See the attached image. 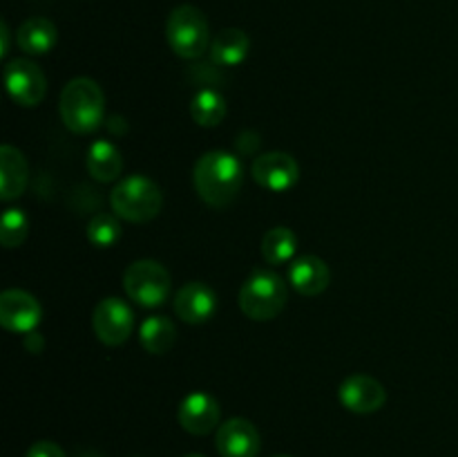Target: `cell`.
I'll return each instance as SVG.
<instances>
[{"label": "cell", "mask_w": 458, "mask_h": 457, "mask_svg": "<svg viewBox=\"0 0 458 457\" xmlns=\"http://www.w3.org/2000/svg\"><path fill=\"white\" fill-rule=\"evenodd\" d=\"M27 233H30V220H27L25 211L21 209H7L0 220V242L7 249H16L25 242Z\"/></svg>", "instance_id": "cb8c5ba5"}, {"label": "cell", "mask_w": 458, "mask_h": 457, "mask_svg": "<svg viewBox=\"0 0 458 457\" xmlns=\"http://www.w3.org/2000/svg\"><path fill=\"white\" fill-rule=\"evenodd\" d=\"M88 170L97 182H114L123 170L121 151L107 139H98L88 151Z\"/></svg>", "instance_id": "d6986e66"}, {"label": "cell", "mask_w": 458, "mask_h": 457, "mask_svg": "<svg viewBox=\"0 0 458 457\" xmlns=\"http://www.w3.org/2000/svg\"><path fill=\"white\" fill-rule=\"evenodd\" d=\"M289 282L298 294L313 298L329 287L331 272L325 260L318 255H300L291 263Z\"/></svg>", "instance_id": "9a60e30c"}, {"label": "cell", "mask_w": 458, "mask_h": 457, "mask_svg": "<svg viewBox=\"0 0 458 457\" xmlns=\"http://www.w3.org/2000/svg\"><path fill=\"white\" fill-rule=\"evenodd\" d=\"M106 115V97L97 81L88 76L72 79L61 92V119L67 130L88 134L101 125Z\"/></svg>", "instance_id": "7a4b0ae2"}, {"label": "cell", "mask_w": 458, "mask_h": 457, "mask_svg": "<svg viewBox=\"0 0 458 457\" xmlns=\"http://www.w3.org/2000/svg\"><path fill=\"white\" fill-rule=\"evenodd\" d=\"M9 52V30L7 22H0V56H7Z\"/></svg>", "instance_id": "4316f807"}, {"label": "cell", "mask_w": 458, "mask_h": 457, "mask_svg": "<svg viewBox=\"0 0 458 457\" xmlns=\"http://www.w3.org/2000/svg\"><path fill=\"white\" fill-rule=\"evenodd\" d=\"M276 457H291V455H276Z\"/></svg>", "instance_id": "f546056e"}, {"label": "cell", "mask_w": 458, "mask_h": 457, "mask_svg": "<svg viewBox=\"0 0 458 457\" xmlns=\"http://www.w3.org/2000/svg\"><path fill=\"white\" fill-rule=\"evenodd\" d=\"M244 182V166L240 157L226 151H208L192 168V184L201 200L215 209L231 204Z\"/></svg>", "instance_id": "6da1fadb"}, {"label": "cell", "mask_w": 458, "mask_h": 457, "mask_svg": "<svg viewBox=\"0 0 458 457\" xmlns=\"http://www.w3.org/2000/svg\"><path fill=\"white\" fill-rule=\"evenodd\" d=\"M139 341H141L143 349L150 354H165L173 349L174 341H177V330L174 323L165 316H150L141 323L139 327Z\"/></svg>", "instance_id": "ffe728a7"}, {"label": "cell", "mask_w": 458, "mask_h": 457, "mask_svg": "<svg viewBox=\"0 0 458 457\" xmlns=\"http://www.w3.org/2000/svg\"><path fill=\"white\" fill-rule=\"evenodd\" d=\"M165 39L177 56L199 58L210 49V27L204 12L192 4H179L170 12L165 22Z\"/></svg>", "instance_id": "5b68a950"}, {"label": "cell", "mask_w": 458, "mask_h": 457, "mask_svg": "<svg viewBox=\"0 0 458 457\" xmlns=\"http://www.w3.org/2000/svg\"><path fill=\"white\" fill-rule=\"evenodd\" d=\"M186 457H204V455H197V453H191V455H186Z\"/></svg>", "instance_id": "f1b7e54d"}, {"label": "cell", "mask_w": 458, "mask_h": 457, "mask_svg": "<svg viewBox=\"0 0 458 457\" xmlns=\"http://www.w3.org/2000/svg\"><path fill=\"white\" fill-rule=\"evenodd\" d=\"M92 327L103 345L116 348V345H123L132 334L134 314L125 300L110 296L94 307Z\"/></svg>", "instance_id": "52a82bcc"}, {"label": "cell", "mask_w": 458, "mask_h": 457, "mask_svg": "<svg viewBox=\"0 0 458 457\" xmlns=\"http://www.w3.org/2000/svg\"><path fill=\"white\" fill-rule=\"evenodd\" d=\"M4 85L9 97L25 108L38 106L47 92V81L40 67L27 58H13L4 67Z\"/></svg>", "instance_id": "ba28073f"}, {"label": "cell", "mask_w": 458, "mask_h": 457, "mask_svg": "<svg viewBox=\"0 0 458 457\" xmlns=\"http://www.w3.org/2000/svg\"><path fill=\"white\" fill-rule=\"evenodd\" d=\"M177 419L191 435H208L219 426V403L208 392H191L179 403Z\"/></svg>", "instance_id": "4fadbf2b"}, {"label": "cell", "mask_w": 458, "mask_h": 457, "mask_svg": "<svg viewBox=\"0 0 458 457\" xmlns=\"http://www.w3.org/2000/svg\"><path fill=\"white\" fill-rule=\"evenodd\" d=\"M191 115L195 124L213 128V125L222 124L224 116H226V101L217 90H201L192 97Z\"/></svg>", "instance_id": "7402d4cb"}, {"label": "cell", "mask_w": 458, "mask_h": 457, "mask_svg": "<svg viewBox=\"0 0 458 457\" xmlns=\"http://www.w3.org/2000/svg\"><path fill=\"white\" fill-rule=\"evenodd\" d=\"M215 446L222 457H258L262 439L249 419L233 417L217 428Z\"/></svg>", "instance_id": "7c38bea8"}, {"label": "cell", "mask_w": 458, "mask_h": 457, "mask_svg": "<svg viewBox=\"0 0 458 457\" xmlns=\"http://www.w3.org/2000/svg\"><path fill=\"white\" fill-rule=\"evenodd\" d=\"M289 300L286 282L271 269H255L240 289V307L253 321H273Z\"/></svg>", "instance_id": "3957f363"}, {"label": "cell", "mask_w": 458, "mask_h": 457, "mask_svg": "<svg viewBox=\"0 0 458 457\" xmlns=\"http://www.w3.org/2000/svg\"><path fill=\"white\" fill-rule=\"evenodd\" d=\"M338 399L349 412L369 415L380 410L387 401V390L378 379L369 375H352L340 384Z\"/></svg>", "instance_id": "30bf717a"}, {"label": "cell", "mask_w": 458, "mask_h": 457, "mask_svg": "<svg viewBox=\"0 0 458 457\" xmlns=\"http://www.w3.org/2000/svg\"><path fill=\"white\" fill-rule=\"evenodd\" d=\"M25 348L30 349L31 354H38L40 349H43V336L34 334V332H30V334L25 336Z\"/></svg>", "instance_id": "484cf974"}, {"label": "cell", "mask_w": 458, "mask_h": 457, "mask_svg": "<svg viewBox=\"0 0 458 457\" xmlns=\"http://www.w3.org/2000/svg\"><path fill=\"white\" fill-rule=\"evenodd\" d=\"M40 305L22 289H7L0 294V325L16 334H30L40 323Z\"/></svg>", "instance_id": "8fae6325"}, {"label": "cell", "mask_w": 458, "mask_h": 457, "mask_svg": "<svg viewBox=\"0 0 458 457\" xmlns=\"http://www.w3.org/2000/svg\"><path fill=\"white\" fill-rule=\"evenodd\" d=\"M110 204L116 218L125 222H150L164 204L161 188L146 175H130L121 179L110 193Z\"/></svg>", "instance_id": "277c9868"}, {"label": "cell", "mask_w": 458, "mask_h": 457, "mask_svg": "<svg viewBox=\"0 0 458 457\" xmlns=\"http://www.w3.org/2000/svg\"><path fill=\"white\" fill-rule=\"evenodd\" d=\"M250 49V39L246 31L237 30V27H226V30L219 31L217 36L210 43V61L215 65L222 67H233L240 65L246 56H249Z\"/></svg>", "instance_id": "e0dca14e"}, {"label": "cell", "mask_w": 458, "mask_h": 457, "mask_svg": "<svg viewBox=\"0 0 458 457\" xmlns=\"http://www.w3.org/2000/svg\"><path fill=\"white\" fill-rule=\"evenodd\" d=\"M250 173H253V179L262 188H268V191H289L291 186H295L300 179V166L295 161L293 155L289 152H264V155L255 157L253 166H250Z\"/></svg>", "instance_id": "9c48e42d"}, {"label": "cell", "mask_w": 458, "mask_h": 457, "mask_svg": "<svg viewBox=\"0 0 458 457\" xmlns=\"http://www.w3.org/2000/svg\"><path fill=\"white\" fill-rule=\"evenodd\" d=\"M16 43L25 54H47L56 45V25L43 16L30 18L18 27Z\"/></svg>", "instance_id": "ac0fdd59"}, {"label": "cell", "mask_w": 458, "mask_h": 457, "mask_svg": "<svg viewBox=\"0 0 458 457\" xmlns=\"http://www.w3.org/2000/svg\"><path fill=\"white\" fill-rule=\"evenodd\" d=\"M25 457H65V451L58 446L56 442H49V439H43V442L31 444L30 451H27Z\"/></svg>", "instance_id": "d4e9b609"}, {"label": "cell", "mask_w": 458, "mask_h": 457, "mask_svg": "<svg viewBox=\"0 0 458 457\" xmlns=\"http://www.w3.org/2000/svg\"><path fill=\"white\" fill-rule=\"evenodd\" d=\"M76 457H103V455H101V453H97V451H81Z\"/></svg>", "instance_id": "83f0119b"}, {"label": "cell", "mask_w": 458, "mask_h": 457, "mask_svg": "<svg viewBox=\"0 0 458 457\" xmlns=\"http://www.w3.org/2000/svg\"><path fill=\"white\" fill-rule=\"evenodd\" d=\"M30 179V166L18 148L4 143L0 148V200L12 202L21 197Z\"/></svg>", "instance_id": "2e32d148"}, {"label": "cell", "mask_w": 458, "mask_h": 457, "mask_svg": "<svg viewBox=\"0 0 458 457\" xmlns=\"http://www.w3.org/2000/svg\"><path fill=\"white\" fill-rule=\"evenodd\" d=\"M298 237L289 227H273L262 237V255L268 264H284L293 258Z\"/></svg>", "instance_id": "44dd1931"}, {"label": "cell", "mask_w": 458, "mask_h": 457, "mask_svg": "<svg viewBox=\"0 0 458 457\" xmlns=\"http://www.w3.org/2000/svg\"><path fill=\"white\" fill-rule=\"evenodd\" d=\"M88 240L98 249H110L121 240V224L114 215L97 213L88 224Z\"/></svg>", "instance_id": "603a6c76"}, {"label": "cell", "mask_w": 458, "mask_h": 457, "mask_svg": "<svg viewBox=\"0 0 458 457\" xmlns=\"http://www.w3.org/2000/svg\"><path fill=\"white\" fill-rule=\"evenodd\" d=\"M123 289L143 307H159L170 294V273L157 260H137L123 272Z\"/></svg>", "instance_id": "8992f818"}, {"label": "cell", "mask_w": 458, "mask_h": 457, "mask_svg": "<svg viewBox=\"0 0 458 457\" xmlns=\"http://www.w3.org/2000/svg\"><path fill=\"white\" fill-rule=\"evenodd\" d=\"M217 309V294L206 282H186L174 296V314L188 325L206 323Z\"/></svg>", "instance_id": "5bb4252c"}]
</instances>
